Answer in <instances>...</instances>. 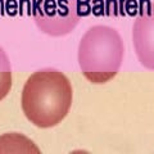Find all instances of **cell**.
<instances>
[{"label":"cell","mask_w":154,"mask_h":154,"mask_svg":"<svg viewBox=\"0 0 154 154\" xmlns=\"http://www.w3.org/2000/svg\"><path fill=\"white\" fill-rule=\"evenodd\" d=\"M73 91L67 76L45 68L32 73L22 91V110L31 123L40 128L57 126L68 114Z\"/></svg>","instance_id":"6da1fadb"},{"label":"cell","mask_w":154,"mask_h":154,"mask_svg":"<svg viewBox=\"0 0 154 154\" xmlns=\"http://www.w3.org/2000/svg\"><path fill=\"white\" fill-rule=\"evenodd\" d=\"M125 54L123 41L109 26H93L79 45V64L82 75L93 84H105L117 75Z\"/></svg>","instance_id":"7a4b0ae2"},{"label":"cell","mask_w":154,"mask_h":154,"mask_svg":"<svg viewBox=\"0 0 154 154\" xmlns=\"http://www.w3.org/2000/svg\"><path fill=\"white\" fill-rule=\"evenodd\" d=\"M12 88V68L7 53L0 46V100H3Z\"/></svg>","instance_id":"277c9868"},{"label":"cell","mask_w":154,"mask_h":154,"mask_svg":"<svg viewBox=\"0 0 154 154\" xmlns=\"http://www.w3.org/2000/svg\"><path fill=\"white\" fill-rule=\"evenodd\" d=\"M132 41L137 59L148 69L154 71V3H141L132 27Z\"/></svg>","instance_id":"3957f363"}]
</instances>
